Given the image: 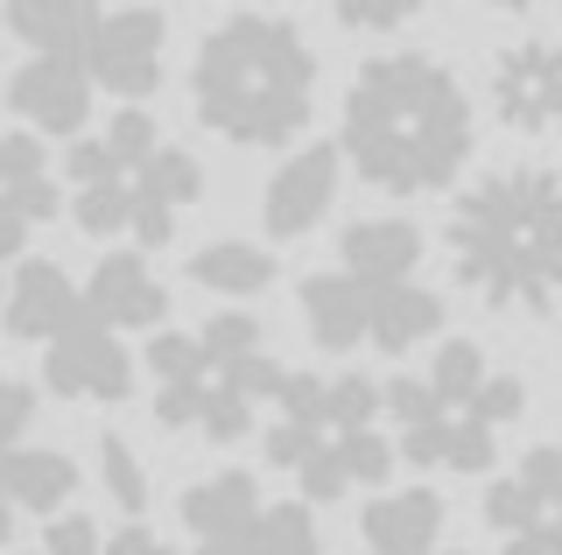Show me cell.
<instances>
[{
	"label": "cell",
	"mask_w": 562,
	"mask_h": 555,
	"mask_svg": "<svg viewBox=\"0 0 562 555\" xmlns=\"http://www.w3.org/2000/svg\"><path fill=\"white\" fill-rule=\"evenodd\" d=\"M148 373H155V422L198 429L211 443H239L246 429H254V408L274 401V387H281V366L268 352L211 359L204 344L183 338V331H155Z\"/></svg>",
	"instance_id": "5"
},
{
	"label": "cell",
	"mask_w": 562,
	"mask_h": 555,
	"mask_svg": "<svg viewBox=\"0 0 562 555\" xmlns=\"http://www.w3.org/2000/svg\"><path fill=\"white\" fill-rule=\"evenodd\" d=\"M450 268L492 309L555 317L562 288V183L555 169H499L450 212Z\"/></svg>",
	"instance_id": "2"
},
{
	"label": "cell",
	"mask_w": 562,
	"mask_h": 555,
	"mask_svg": "<svg viewBox=\"0 0 562 555\" xmlns=\"http://www.w3.org/2000/svg\"><path fill=\"white\" fill-rule=\"evenodd\" d=\"M246 548L254 555H324V534H316L310 499H281V507H260L254 528H246Z\"/></svg>",
	"instance_id": "24"
},
{
	"label": "cell",
	"mask_w": 562,
	"mask_h": 555,
	"mask_svg": "<svg viewBox=\"0 0 562 555\" xmlns=\"http://www.w3.org/2000/svg\"><path fill=\"white\" fill-rule=\"evenodd\" d=\"M78 225L92 239H113V233H127V177H105V183H78Z\"/></svg>",
	"instance_id": "27"
},
{
	"label": "cell",
	"mask_w": 562,
	"mask_h": 555,
	"mask_svg": "<svg viewBox=\"0 0 562 555\" xmlns=\"http://www.w3.org/2000/svg\"><path fill=\"white\" fill-rule=\"evenodd\" d=\"M78 309L85 303H78V288H70V274L57 268V260H22L14 282H0V317H8V331L22 344L57 338Z\"/></svg>",
	"instance_id": "15"
},
{
	"label": "cell",
	"mask_w": 562,
	"mask_h": 555,
	"mask_svg": "<svg viewBox=\"0 0 562 555\" xmlns=\"http://www.w3.org/2000/svg\"><path fill=\"white\" fill-rule=\"evenodd\" d=\"M330 197H338V148L310 141L268 177V190H260V225H268L274 239H303L310 225H324Z\"/></svg>",
	"instance_id": "12"
},
{
	"label": "cell",
	"mask_w": 562,
	"mask_h": 555,
	"mask_svg": "<svg viewBox=\"0 0 562 555\" xmlns=\"http://www.w3.org/2000/svg\"><path fill=\"white\" fill-rule=\"evenodd\" d=\"M183 528L198 534V542H218V534H246L254 528V513H260V485H254V472H211V478H198L183 492Z\"/></svg>",
	"instance_id": "20"
},
{
	"label": "cell",
	"mask_w": 562,
	"mask_h": 555,
	"mask_svg": "<svg viewBox=\"0 0 562 555\" xmlns=\"http://www.w3.org/2000/svg\"><path fill=\"white\" fill-rule=\"evenodd\" d=\"M422 260V233L408 218H359L345 233V274L351 282H408Z\"/></svg>",
	"instance_id": "19"
},
{
	"label": "cell",
	"mask_w": 562,
	"mask_h": 555,
	"mask_svg": "<svg viewBox=\"0 0 562 555\" xmlns=\"http://www.w3.org/2000/svg\"><path fill=\"white\" fill-rule=\"evenodd\" d=\"M485 8H499V14H541L549 0H485Z\"/></svg>",
	"instance_id": "37"
},
{
	"label": "cell",
	"mask_w": 562,
	"mask_h": 555,
	"mask_svg": "<svg viewBox=\"0 0 562 555\" xmlns=\"http://www.w3.org/2000/svg\"><path fill=\"white\" fill-rule=\"evenodd\" d=\"M190 282L218 288V296H260L274 282V253L246 247V239H211V247L190 260Z\"/></svg>",
	"instance_id": "23"
},
{
	"label": "cell",
	"mask_w": 562,
	"mask_h": 555,
	"mask_svg": "<svg viewBox=\"0 0 562 555\" xmlns=\"http://www.w3.org/2000/svg\"><path fill=\"white\" fill-rule=\"evenodd\" d=\"M43 387L64 394V401H127L134 394V359L127 344H120L92 309H78V317L64 324L57 338H43Z\"/></svg>",
	"instance_id": "9"
},
{
	"label": "cell",
	"mask_w": 562,
	"mask_h": 555,
	"mask_svg": "<svg viewBox=\"0 0 562 555\" xmlns=\"http://www.w3.org/2000/svg\"><path fill=\"white\" fill-rule=\"evenodd\" d=\"M562 450L535 443L520 457L514 478H492L485 485V528L506 534L499 555H562Z\"/></svg>",
	"instance_id": "7"
},
{
	"label": "cell",
	"mask_w": 562,
	"mask_h": 555,
	"mask_svg": "<svg viewBox=\"0 0 562 555\" xmlns=\"http://www.w3.org/2000/svg\"><path fill=\"white\" fill-rule=\"evenodd\" d=\"M190 106L233 148H281L310 127L316 106V49L281 14H233L198 43Z\"/></svg>",
	"instance_id": "3"
},
{
	"label": "cell",
	"mask_w": 562,
	"mask_h": 555,
	"mask_svg": "<svg viewBox=\"0 0 562 555\" xmlns=\"http://www.w3.org/2000/svg\"><path fill=\"white\" fill-rule=\"evenodd\" d=\"M14 542V507H8V492H0V548Z\"/></svg>",
	"instance_id": "38"
},
{
	"label": "cell",
	"mask_w": 562,
	"mask_h": 555,
	"mask_svg": "<svg viewBox=\"0 0 562 555\" xmlns=\"http://www.w3.org/2000/svg\"><path fill=\"white\" fill-rule=\"evenodd\" d=\"M70 177H78V183H105V177H127V169H120L113 162V155H105V141H78V148H70Z\"/></svg>",
	"instance_id": "34"
},
{
	"label": "cell",
	"mask_w": 562,
	"mask_h": 555,
	"mask_svg": "<svg viewBox=\"0 0 562 555\" xmlns=\"http://www.w3.org/2000/svg\"><path fill=\"white\" fill-rule=\"evenodd\" d=\"M198 344L211 359H246V352H260V324L246 317V309H225V317H211L198 331Z\"/></svg>",
	"instance_id": "28"
},
{
	"label": "cell",
	"mask_w": 562,
	"mask_h": 555,
	"mask_svg": "<svg viewBox=\"0 0 562 555\" xmlns=\"http://www.w3.org/2000/svg\"><path fill=\"white\" fill-rule=\"evenodd\" d=\"M162 43H169V22H162V8H113V14H99V29L85 36L78 49V64H85V78L105 84L113 99H148L155 84H162Z\"/></svg>",
	"instance_id": "8"
},
{
	"label": "cell",
	"mask_w": 562,
	"mask_h": 555,
	"mask_svg": "<svg viewBox=\"0 0 562 555\" xmlns=\"http://www.w3.org/2000/svg\"><path fill=\"white\" fill-rule=\"evenodd\" d=\"M8 29L35 57H78L99 29V0H8Z\"/></svg>",
	"instance_id": "22"
},
{
	"label": "cell",
	"mask_w": 562,
	"mask_h": 555,
	"mask_svg": "<svg viewBox=\"0 0 562 555\" xmlns=\"http://www.w3.org/2000/svg\"><path fill=\"white\" fill-rule=\"evenodd\" d=\"M345 29H401L408 14H422V0H324Z\"/></svg>",
	"instance_id": "30"
},
{
	"label": "cell",
	"mask_w": 562,
	"mask_h": 555,
	"mask_svg": "<svg viewBox=\"0 0 562 555\" xmlns=\"http://www.w3.org/2000/svg\"><path fill=\"white\" fill-rule=\"evenodd\" d=\"M359 528H366V542H373V555H429L436 542H443V499H436L429 485L380 492Z\"/></svg>",
	"instance_id": "17"
},
{
	"label": "cell",
	"mask_w": 562,
	"mask_h": 555,
	"mask_svg": "<svg viewBox=\"0 0 562 555\" xmlns=\"http://www.w3.org/2000/svg\"><path fill=\"white\" fill-rule=\"evenodd\" d=\"M29 422H35V387L29 380H0V450L22 443Z\"/></svg>",
	"instance_id": "32"
},
{
	"label": "cell",
	"mask_w": 562,
	"mask_h": 555,
	"mask_svg": "<svg viewBox=\"0 0 562 555\" xmlns=\"http://www.w3.org/2000/svg\"><path fill=\"white\" fill-rule=\"evenodd\" d=\"M485 373H492V366H485L479 344H471V338H450V344H436V366L422 373V380H429V394H443V401H464V394L479 387Z\"/></svg>",
	"instance_id": "26"
},
{
	"label": "cell",
	"mask_w": 562,
	"mask_h": 555,
	"mask_svg": "<svg viewBox=\"0 0 562 555\" xmlns=\"http://www.w3.org/2000/svg\"><path fill=\"white\" fill-rule=\"evenodd\" d=\"M190 555H254V548H246V534H218V542H198Z\"/></svg>",
	"instance_id": "36"
},
{
	"label": "cell",
	"mask_w": 562,
	"mask_h": 555,
	"mask_svg": "<svg viewBox=\"0 0 562 555\" xmlns=\"http://www.w3.org/2000/svg\"><path fill=\"white\" fill-rule=\"evenodd\" d=\"M8 106L35 134H78L92 120V78H85L78 57H29L8 84Z\"/></svg>",
	"instance_id": "13"
},
{
	"label": "cell",
	"mask_w": 562,
	"mask_h": 555,
	"mask_svg": "<svg viewBox=\"0 0 562 555\" xmlns=\"http://www.w3.org/2000/svg\"><path fill=\"white\" fill-rule=\"evenodd\" d=\"M22 247H29V225L0 204V260H22Z\"/></svg>",
	"instance_id": "35"
},
{
	"label": "cell",
	"mask_w": 562,
	"mask_h": 555,
	"mask_svg": "<svg viewBox=\"0 0 562 555\" xmlns=\"http://www.w3.org/2000/svg\"><path fill=\"white\" fill-rule=\"evenodd\" d=\"M268 464L303 478V499H345L351 485H386L394 443L380 437V387L366 373H289L274 387Z\"/></svg>",
	"instance_id": "4"
},
{
	"label": "cell",
	"mask_w": 562,
	"mask_h": 555,
	"mask_svg": "<svg viewBox=\"0 0 562 555\" xmlns=\"http://www.w3.org/2000/svg\"><path fill=\"white\" fill-rule=\"evenodd\" d=\"M380 415L401 429L394 457L422 464V472L443 464V472L479 478V472H492V457H499V429H485L464 401L429 394V380H386V387H380Z\"/></svg>",
	"instance_id": "6"
},
{
	"label": "cell",
	"mask_w": 562,
	"mask_h": 555,
	"mask_svg": "<svg viewBox=\"0 0 562 555\" xmlns=\"http://www.w3.org/2000/svg\"><path fill=\"white\" fill-rule=\"evenodd\" d=\"M99 555H169V542L155 528H140V520H127L120 534H99Z\"/></svg>",
	"instance_id": "33"
},
{
	"label": "cell",
	"mask_w": 562,
	"mask_h": 555,
	"mask_svg": "<svg viewBox=\"0 0 562 555\" xmlns=\"http://www.w3.org/2000/svg\"><path fill=\"white\" fill-rule=\"evenodd\" d=\"M78 303L92 309L105 331H155L169 317V288L155 282V268L140 253H105L92 282L78 288Z\"/></svg>",
	"instance_id": "14"
},
{
	"label": "cell",
	"mask_w": 562,
	"mask_h": 555,
	"mask_svg": "<svg viewBox=\"0 0 562 555\" xmlns=\"http://www.w3.org/2000/svg\"><path fill=\"white\" fill-rule=\"evenodd\" d=\"M303 317H310V338L324 352H359L366 344V282L351 274H310L303 282Z\"/></svg>",
	"instance_id": "21"
},
{
	"label": "cell",
	"mask_w": 562,
	"mask_h": 555,
	"mask_svg": "<svg viewBox=\"0 0 562 555\" xmlns=\"http://www.w3.org/2000/svg\"><path fill=\"white\" fill-rule=\"evenodd\" d=\"M148 148H155V120L140 113V106H120V113H113V127H105V155H113L120 169H134Z\"/></svg>",
	"instance_id": "29"
},
{
	"label": "cell",
	"mask_w": 562,
	"mask_h": 555,
	"mask_svg": "<svg viewBox=\"0 0 562 555\" xmlns=\"http://www.w3.org/2000/svg\"><path fill=\"white\" fill-rule=\"evenodd\" d=\"M99 485L113 492V507L127 513V520L148 513V472H140V457L120 437H99Z\"/></svg>",
	"instance_id": "25"
},
{
	"label": "cell",
	"mask_w": 562,
	"mask_h": 555,
	"mask_svg": "<svg viewBox=\"0 0 562 555\" xmlns=\"http://www.w3.org/2000/svg\"><path fill=\"white\" fill-rule=\"evenodd\" d=\"M366 555H373V548H366Z\"/></svg>",
	"instance_id": "40"
},
{
	"label": "cell",
	"mask_w": 562,
	"mask_h": 555,
	"mask_svg": "<svg viewBox=\"0 0 562 555\" xmlns=\"http://www.w3.org/2000/svg\"><path fill=\"white\" fill-rule=\"evenodd\" d=\"M492 113L514 134H549L562 113V57L555 43H514L492 57Z\"/></svg>",
	"instance_id": "11"
},
{
	"label": "cell",
	"mask_w": 562,
	"mask_h": 555,
	"mask_svg": "<svg viewBox=\"0 0 562 555\" xmlns=\"http://www.w3.org/2000/svg\"><path fill=\"white\" fill-rule=\"evenodd\" d=\"M443 331V296H429V288L415 282H373L366 288V338L380 344L386 359L415 352L422 338Z\"/></svg>",
	"instance_id": "16"
},
{
	"label": "cell",
	"mask_w": 562,
	"mask_h": 555,
	"mask_svg": "<svg viewBox=\"0 0 562 555\" xmlns=\"http://www.w3.org/2000/svg\"><path fill=\"white\" fill-rule=\"evenodd\" d=\"M198 197H204L198 155L155 141V148L127 169V233L140 239V247H169L176 212H183V204H198Z\"/></svg>",
	"instance_id": "10"
},
{
	"label": "cell",
	"mask_w": 562,
	"mask_h": 555,
	"mask_svg": "<svg viewBox=\"0 0 562 555\" xmlns=\"http://www.w3.org/2000/svg\"><path fill=\"white\" fill-rule=\"evenodd\" d=\"M0 492H8L14 513H64V499L78 492V464H70L64 450L8 443L0 450Z\"/></svg>",
	"instance_id": "18"
},
{
	"label": "cell",
	"mask_w": 562,
	"mask_h": 555,
	"mask_svg": "<svg viewBox=\"0 0 562 555\" xmlns=\"http://www.w3.org/2000/svg\"><path fill=\"white\" fill-rule=\"evenodd\" d=\"M43 555H99V520L85 513H57L43 534Z\"/></svg>",
	"instance_id": "31"
},
{
	"label": "cell",
	"mask_w": 562,
	"mask_h": 555,
	"mask_svg": "<svg viewBox=\"0 0 562 555\" xmlns=\"http://www.w3.org/2000/svg\"><path fill=\"white\" fill-rule=\"evenodd\" d=\"M429 555H471V548H429Z\"/></svg>",
	"instance_id": "39"
},
{
	"label": "cell",
	"mask_w": 562,
	"mask_h": 555,
	"mask_svg": "<svg viewBox=\"0 0 562 555\" xmlns=\"http://www.w3.org/2000/svg\"><path fill=\"white\" fill-rule=\"evenodd\" d=\"M345 162L373 190L429 197L471 162V99L450 64L394 49L373 57L345 92Z\"/></svg>",
	"instance_id": "1"
}]
</instances>
